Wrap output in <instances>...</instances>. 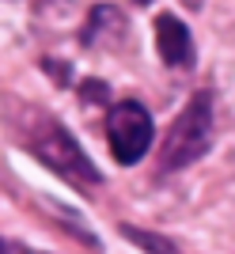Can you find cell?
Listing matches in <instances>:
<instances>
[{"instance_id": "obj_1", "label": "cell", "mask_w": 235, "mask_h": 254, "mask_svg": "<svg viewBox=\"0 0 235 254\" xmlns=\"http://www.w3.org/2000/svg\"><path fill=\"white\" fill-rule=\"evenodd\" d=\"M213 148V95L197 91L190 103L182 106V114L175 118V126L167 129L160 148V167L163 171H182L193 159H201Z\"/></svg>"}, {"instance_id": "obj_2", "label": "cell", "mask_w": 235, "mask_h": 254, "mask_svg": "<svg viewBox=\"0 0 235 254\" xmlns=\"http://www.w3.org/2000/svg\"><path fill=\"white\" fill-rule=\"evenodd\" d=\"M107 137H110V152L118 163H140L148 156L152 140H156V122L137 99L114 103L107 110Z\"/></svg>"}, {"instance_id": "obj_3", "label": "cell", "mask_w": 235, "mask_h": 254, "mask_svg": "<svg viewBox=\"0 0 235 254\" xmlns=\"http://www.w3.org/2000/svg\"><path fill=\"white\" fill-rule=\"evenodd\" d=\"M31 152L42 159L46 167H54L57 175H64V179H72V182H103L99 167L80 152V144H76V140L68 137V129H61V126H50L42 137H34Z\"/></svg>"}, {"instance_id": "obj_4", "label": "cell", "mask_w": 235, "mask_h": 254, "mask_svg": "<svg viewBox=\"0 0 235 254\" xmlns=\"http://www.w3.org/2000/svg\"><path fill=\"white\" fill-rule=\"evenodd\" d=\"M156 46H160L163 64H171V68L193 64V38L186 31V23L175 15H156Z\"/></svg>"}, {"instance_id": "obj_5", "label": "cell", "mask_w": 235, "mask_h": 254, "mask_svg": "<svg viewBox=\"0 0 235 254\" xmlns=\"http://www.w3.org/2000/svg\"><path fill=\"white\" fill-rule=\"evenodd\" d=\"M118 232H121V239H129V243H137L140 251H148V254H182L178 247H175L171 239H167V235L144 232V228H133V224H121Z\"/></svg>"}, {"instance_id": "obj_6", "label": "cell", "mask_w": 235, "mask_h": 254, "mask_svg": "<svg viewBox=\"0 0 235 254\" xmlns=\"http://www.w3.org/2000/svg\"><path fill=\"white\" fill-rule=\"evenodd\" d=\"M80 95H84V99H107L110 91H107V84H99V80H87V84L80 87Z\"/></svg>"}, {"instance_id": "obj_7", "label": "cell", "mask_w": 235, "mask_h": 254, "mask_svg": "<svg viewBox=\"0 0 235 254\" xmlns=\"http://www.w3.org/2000/svg\"><path fill=\"white\" fill-rule=\"evenodd\" d=\"M178 4H182L186 11H201V4H205V0H178Z\"/></svg>"}, {"instance_id": "obj_8", "label": "cell", "mask_w": 235, "mask_h": 254, "mask_svg": "<svg viewBox=\"0 0 235 254\" xmlns=\"http://www.w3.org/2000/svg\"><path fill=\"white\" fill-rule=\"evenodd\" d=\"M137 4H152V0H137Z\"/></svg>"}]
</instances>
